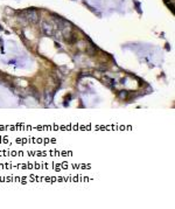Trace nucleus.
Returning <instances> with one entry per match:
<instances>
[]
</instances>
